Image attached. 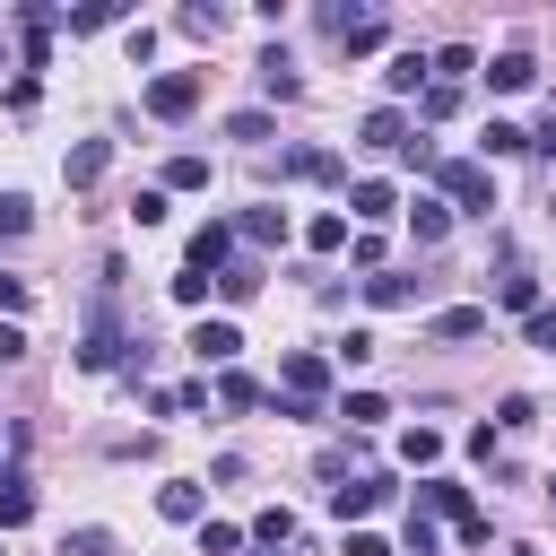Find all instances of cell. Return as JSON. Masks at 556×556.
I'll use <instances>...</instances> for the list:
<instances>
[{
	"label": "cell",
	"mask_w": 556,
	"mask_h": 556,
	"mask_svg": "<svg viewBox=\"0 0 556 556\" xmlns=\"http://www.w3.org/2000/svg\"><path fill=\"white\" fill-rule=\"evenodd\" d=\"M434 200H443L452 217H486V208H495L486 156H434Z\"/></svg>",
	"instance_id": "obj_1"
},
{
	"label": "cell",
	"mask_w": 556,
	"mask_h": 556,
	"mask_svg": "<svg viewBox=\"0 0 556 556\" xmlns=\"http://www.w3.org/2000/svg\"><path fill=\"white\" fill-rule=\"evenodd\" d=\"M321 400H330V356L287 348L278 356V417H321Z\"/></svg>",
	"instance_id": "obj_2"
},
{
	"label": "cell",
	"mask_w": 556,
	"mask_h": 556,
	"mask_svg": "<svg viewBox=\"0 0 556 556\" xmlns=\"http://www.w3.org/2000/svg\"><path fill=\"white\" fill-rule=\"evenodd\" d=\"M408 513H426V521H434V513H443V521H452V530H460V539H469V547H486V513H478V504H469V486H452V478H426V486H417V504H408Z\"/></svg>",
	"instance_id": "obj_3"
},
{
	"label": "cell",
	"mask_w": 556,
	"mask_h": 556,
	"mask_svg": "<svg viewBox=\"0 0 556 556\" xmlns=\"http://www.w3.org/2000/svg\"><path fill=\"white\" fill-rule=\"evenodd\" d=\"M130 348H139V339H122L113 304H96V313H87V339H78V365H87V374H113V365H130Z\"/></svg>",
	"instance_id": "obj_4"
},
{
	"label": "cell",
	"mask_w": 556,
	"mask_h": 556,
	"mask_svg": "<svg viewBox=\"0 0 556 556\" xmlns=\"http://www.w3.org/2000/svg\"><path fill=\"white\" fill-rule=\"evenodd\" d=\"M139 104H148L156 122H182V113L200 104V70H165V78H148V87H139Z\"/></svg>",
	"instance_id": "obj_5"
},
{
	"label": "cell",
	"mask_w": 556,
	"mask_h": 556,
	"mask_svg": "<svg viewBox=\"0 0 556 556\" xmlns=\"http://www.w3.org/2000/svg\"><path fill=\"white\" fill-rule=\"evenodd\" d=\"M330 35H339V52H382V9H330Z\"/></svg>",
	"instance_id": "obj_6"
},
{
	"label": "cell",
	"mask_w": 556,
	"mask_h": 556,
	"mask_svg": "<svg viewBox=\"0 0 556 556\" xmlns=\"http://www.w3.org/2000/svg\"><path fill=\"white\" fill-rule=\"evenodd\" d=\"M278 182H348V156H330V148H287V156H278Z\"/></svg>",
	"instance_id": "obj_7"
},
{
	"label": "cell",
	"mask_w": 556,
	"mask_h": 556,
	"mask_svg": "<svg viewBox=\"0 0 556 556\" xmlns=\"http://www.w3.org/2000/svg\"><path fill=\"white\" fill-rule=\"evenodd\" d=\"M374 504H391V478H374V469H365V478H339V486H330V513H339V521H365Z\"/></svg>",
	"instance_id": "obj_8"
},
{
	"label": "cell",
	"mask_w": 556,
	"mask_h": 556,
	"mask_svg": "<svg viewBox=\"0 0 556 556\" xmlns=\"http://www.w3.org/2000/svg\"><path fill=\"white\" fill-rule=\"evenodd\" d=\"M226 261H235V226H226V217H208V226L191 235V261H182V269H200V278H217Z\"/></svg>",
	"instance_id": "obj_9"
},
{
	"label": "cell",
	"mask_w": 556,
	"mask_h": 556,
	"mask_svg": "<svg viewBox=\"0 0 556 556\" xmlns=\"http://www.w3.org/2000/svg\"><path fill=\"white\" fill-rule=\"evenodd\" d=\"M104 165H113V139H78V148L61 156V182L87 191V182H104Z\"/></svg>",
	"instance_id": "obj_10"
},
{
	"label": "cell",
	"mask_w": 556,
	"mask_h": 556,
	"mask_svg": "<svg viewBox=\"0 0 556 556\" xmlns=\"http://www.w3.org/2000/svg\"><path fill=\"white\" fill-rule=\"evenodd\" d=\"M348 208H356L365 226H382V217H400V191H391L382 174H356V182H348Z\"/></svg>",
	"instance_id": "obj_11"
},
{
	"label": "cell",
	"mask_w": 556,
	"mask_h": 556,
	"mask_svg": "<svg viewBox=\"0 0 556 556\" xmlns=\"http://www.w3.org/2000/svg\"><path fill=\"white\" fill-rule=\"evenodd\" d=\"M235 348H243V330H235V321H226V313H217V321H200V330H191V356H200V365H217V374H226V365H235Z\"/></svg>",
	"instance_id": "obj_12"
},
{
	"label": "cell",
	"mask_w": 556,
	"mask_h": 556,
	"mask_svg": "<svg viewBox=\"0 0 556 556\" xmlns=\"http://www.w3.org/2000/svg\"><path fill=\"white\" fill-rule=\"evenodd\" d=\"M156 513H165V521H208V486H200V478H165V486H156Z\"/></svg>",
	"instance_id": "obj_13"
},
{
	"label": "cell",
	"mask_w": 556,
	"mask_h": 556,
	"mask_svg": "<svg viewBox=\"0 0 556 556\" xmlns=\"http://www.w3.org/2000/svg\"><path fill=\"white\" fill-rule=\"evenodd\" d=\"M17 26H26V70H43V52H52V26H61V9H52V0H26V9H17Z\"/></svg>",
	"instance_id": "obj_14"
},
{
	"label": "cell",
	"mask_w": 556,
	"mask_h": 556,
	"mask_svg": "<svg viewBox=\"0 0 556 556\" xmlns=\"http://www.w3.org/2000/svg\"><path fill=\"white\" fill-rule=\"evenodd\" d=\"M365 304H382V313H391V304H426V278H408V269H374V278H365Z\"/></svg>",
	"instance_id": "obj_15"
},
{
	"label": "cell",
	"mask_w": 556,
	"mask_h": 556,
	"mask_svg": "<svg viewBox=\"0 0 556 556\" xmlns=\"http://www.w3.org/2000/svg\"><path fill=\"white\" fill-rule=\"evenodd\" d=\"M426 78H434V61H426V52H391V70H382V87H391V96H426Z\"/></svg>",
	"instance_id": "obj_16"
},
{
	"label": "cell",
	"mask_w": 556,
	"mask_h": 556,
	"mask_svg": "<svg viewBox=\"0 0 556 556\" xmlns=\"http://www.w3.org/2000/svg\"><path fill=\"white\" fill-rule=\"evenodd\" d=\"M530 78H539V61H530V52H495V61H486V87H495V96H521Z\"/></svg>",
	"instance_id": "obj_17"
},
{
	"label": "cell",
	"mask_w": 556,
	"mask_h": 556,
	"mask_svg": "<svg viewBox=\"0 0 556 556\" xmlns=\"http://www.w3.org/2000/svg\"><path fill=\"white\" fill-rule=\"evenodd\" d=\"M356 139H365V148H400V139H408V113H400V104H374V113L356 122Z\"/></svg>",
	"instance_id": "obj_18"
},
{
	"label": "cell",
	"mask_w": 556,
	"mask_h": 556,
	"mask_svg": "<svg viewBox=\"0 0 556 556\" xmlns=\"http://www.w3.org/2000/svg\"><path fill=\"white\" fill-rule=\"evenodd\" d=\"M235 235L269 252V243H287V208H269V200H261V208H243V217H235Z\"/></svg>",
	"instance_id": "obj_19"
},
{
	"label": "cell",
	"mask_w": 556,
	"mask_h": 556,
	"mask_svg": "<svg viewBox=\"0 0 556 556\" xmlns=\"http://www.w3.org/2000/svg\"><path fill=\"white\" fill-rule=\"evenodd\" d=\"M26 521H35V486L9 469V478H0V539H9V530H26Z\"/></svg>",
	"instance_id": "obj_20"
},
{
	"label": "cell",
	"mask_w": 556,
	"mask_h": 556,
	"mask_svg": "<svg viewBox=\"0 0 556 556\" xmlns=\"http://www.w3.org/2000/svg\"><path fill=\"white\" fill-rule=\"evenodd\" d=\"M408 235H417V243H443V235H452V208L417 191V200H408Z\"/></svg>",
	"instance_id": "obj_21"
},
{
	"label": "cell",
	"mask_w": 556,
	"mask_h": 556,
	"mask_svg": "<svg viewBox=\"0 0 556 556\" xmlns=\"http://www.w3.org/2000/svg\"><path fill=\"white\" fill-rule=\"evenodd\" d=\"M426 330H434V339H478V330H486V304H443Z\"/></svg>",
	"instance_id": "obj_22"
},
{
	"label": "cell",
	"mask_w": 556,
	"mask_h": 556,
	"mask_svg": "<svg viewBox=\"0 0 556 556\" xmlns=\"http://www.w3.org/2000/svg\"><path fill=\"white\" fill-rule=\"evenodd\" d=\"M261 96H278V104H287V96H304V78H295V61H287V52H261Z\"/></svg>",
	"instance_id": "obj_23"
},
{
	"label": "cell",
	"mask_w": 556,
	"mask_h": 556,
	"mask_svg": "<svg viewBox=\"0 0 556 556\" xmlns=\"http://www.w3.org/2000/svg\"><path fill=\"white\" fill-rule=\"evenodd\" d=\"M495 295H504L513 313H539V278H530L521 261H504V278H495Z\"/></svg>",
	"instance_id": "obj_24"
},
{
	"label": "cell",
	"mask_w": 556,
	"mask_h": 556,
	"mask_svg": "<svg viewBox=\"0 0 556 556\" xmlns=\"http://www.w3.org/2000/svg\"><path fill=\"white\" fill-rule=\"evenodd\" d=\"M208 391H217V408H261V400H269V391H261L252 374H235V365H226V374H217Z\"/></svg>",
	"instance_id": "obj_25"
},
{
	"label": "cell",
	"mask_w": 556,
	"mask_h": 556,
	"mask_svg": "<svg viewBox=\"0 0 556 556\" xmlns=\"http://www.w3.org/2000/svg\"><path fill=\"white\" fill-rule=\"evenodd\" d=\"M243 539H252V547H287V539H295V513H287V504H269V513H252V530H243Z\"/></svg>",
	"instance_id": "obj_26"
},
{
	"label": "cell",
	"mask_w": 556,
	"mask_h": 556,
	"mask_svg": "<svg viewBox=\"0 0 556 556\" xmlns=\"http://www.w3.org/2000/svg\"><path fill=\"white\" fill-rule=\"evenodd\" d=\"M478 148H486V156H521V148H530V130H521V122H504V113H495V122H486V130H478Z\"/></svg>",
	"instance_id": "obj_27"
},
{
	"label": "cell",
	"mask_w": 556,
	"mask_h": 556,
	"mask_svg": "<svg viewBox=\"0 0 556 556\" xmlns=\"http://www.w3.org/2000/svg\"><path fill=\"white\" fill-rule=\"evenodd\" d=\"M217 295H226V304H252V295H261V269H252V261H226V269H217Z\"/></svg>",
	"instance_id": "obj_28"
},
{
	"label": "cell",
	"mask_w": 556,
	"mask_h": 556,
	"mask_svg": "<svg viewBox=\"0 0 556 556\" xmlns=\"http://www.w3.org/2000/svg\"><path fill=\"white\" fill-rule=\"evenodd\" d=\"M400 460H408V469H434V460H443V434H434V426H408V434H400Z\"/></svg>",
	"instance_id": "obj_29"
},
{
	"label": "cell",
	"mask_w": 556,
	"mask_h": 556,
	"mask_svg": "<svg viewBox=\"0 0 556 556\" xmlns=\"http://www.w3.org/2000/svg\"><path fill=\"white\" fill-rule=\"evenodd\" d=\"M426 61H434V78H443V87H460V70H478V52H469V43H443V52H426Z\"/></svg>",
	"instance_id": "obj_30"
},
{
	"label": "cell",
	"mask_w": 556,
	"mask_h": 556,
	"mask_svg": "<svg viewBox=\"0 0 556 556\" xmlns=\"http://www.w3.org/2000/svg\"><path fill=\"white\" fill-rule=\"evenodd\" d=\"M226 139H243V148H261V139H269V113H261V104H243V113H226Z\"/></svg>",
	"instance_id": "obj_31"
},
{
	"label": "cell",
	"mask_w": 556,
	"mask_h": 556,
	"mask_svg": "<svg viewBox=\"0 0 556 556\" xmlns=\"http://www.w3.org/2000/svg\"><path fill=\"white\" fill-rule=\"evenodd\" d=\"M165 191H208V156H174L165 165Z\"/></svg>",
	"instance_id": "obj_32"
},
{
	"label": "cell",
	"mask_w": 556,
	"mask_h": 556,
	"mask_svg": "<svg viewBox=\"0 0 556 556\" xmlns=\"http://www.w3.org/2000/svg\"><path fill=\"white\" fill-rule=\"evenodd\" d=\"M304 243H313V252H339V243H348V217H339V208H321V217L304 226Z\"/></svg>",
	"instance_id": "obj_33"
},
{
	"label": "cell",
	"mask_w": 556,
	"mask_h": 556,
	"mask_svg": "<svg viewBox=\"0 0 556 556\" xmlns=\"http://www.w3.org/2000/svg\"><path fill=\"white\" fill-rule=\"evenodd\" d=\"M339 417H348V426H382V417H391V400H382V391H348V408H339Z\"/></svg>",
	"instance_id": "obj_34"
},
{
	"label": "cell",
	"mask_w": 556,
	"mask_h": 556,
	"mask_svg": "<svg viewBox=\"0 0 556 556\" xmlns=\"http://www.w3.org/2000/svg\"><path fill=\"white\" fill-rule=\"evenodd\" d=\"M61 556H113V530H96V521H78V530L61 539Z\"/></svg>",
	"instance_id": "obj_35"
},
{
	"label": "cell",
	"mask_w": 556,
	"mask_h": 556,
	"mask_svg": "<svg viewBox=\"0 0 556 556\" xmlns=\"http://www.w3.org/2000/svg\"><path fill=\"white\" fill-rule=\"evenodd\" d=\"M417 113H426V122H443V113H460V87H443V78H426V96H417Z\"/></svg>",
	"instance_id": "obj_36"
},
{
	"label": "cell",
	"mask_w": 556,
	"mask_h": 556,
	"mask_svg": "<svg viewBox=\"0 0 556 556\" xmlns=\"http://www.w3.org/2000/svg\"><path fill=\"white\" fill-rule=\"evenodd\" d=\"M235 547H243L235 521H200V556H235Z\"/></svg>",
	"instance_id": "obj_37"
},
{
	"label": "cell",
	"mask_w": 556,
	"mask_h": 556,
	"mask_svg": "<svg viewBox=\"0 0 556 556\" xmlns=\"http://www.w3.org/2000/svg\"><path fill=\"white\" fill-rule=\"evenodd\" d=\"M35 226V200L26 191H0V235H26Z\"/></svg>",
	"instance_id": "obj_38"
},
{
	"label": "cell",
	"mask_w": 556,
	"mask_h": 556,
	"mask_svg": "<svg viewBox=\"0 0 556 556\" xmlns=\"http://www.w3.org/2000/svg\"><path fill=\"white\" fill-rule=\"evenodd\" d=\"M521 339H530V348H547V356H556V304H539V313H521Z\"/></svg>",
	"instance_id": "obj_39"
},
{
	"label": "cell",
	"mask_w": 556,
	"mask_h": 556,
	"mask_svg": "<svg viewBox=\"0 0 556 556\" xmlns=\"http://www.w3.org/2000/svg\"><path fill=\"white\" fill-rule=\"evenodd\" d=\"M122 17V0H96V9H70V35H96V26H113Z\"/></svg>",
	"instance_id": "obj_40"
},
{
	"label": "cell",
	"mask_w": 556,
	"mask_h": 556,
	"mask_svg": "<svg viewBox=\"0 0 556 556\" xmlns=\"http://www.w3.org/2000/svg\"><path fill=\"white\" fill-rule=\"evenodd\" d=\"M400 556H443V539H434L426 513H408V547H400Z\"/></svg>",
	"instance_id": "obj_41"
},
{
	"label": "cell",
	"mask_w": 556,
	"mask_h": 556,
	"mask_svg": "<svg viewBox=\"0 0 556 556\" xmlns=\"http://www.w3.org/2000/svg\"><path fill=\"white\" fill-rule=\"evenodd\" d=\"M208 287H217V278H200V269H182V278H174V304H191V313H200V304H208Z\"/></svg>",
	"instance_id": "obj_42"
},
{
	"label": "cell",
	"mask_w": 556,
	"mask_h": 556,
	"mask_svg": "<svg viewBox=\"0 0 556 556\" xmlns=\"http://www.w3.org/2000/svg\"><path fill=\"white\" fill-rule=\"evenodd\" d=\"M174 26H182V35H217V26H226V17H217V9H200V0H191V9H182V17H174Z\"/></svg>",
	"instance_id": "obj_43"
},
{
	"label": "cell",
	"mask_w": 556,
	"mask_h": 556,
	"mask_svg": "<svg viewBox=\"0 0 556 556\" xmlns=\"http://www.w3.org/2000/svg\"><path fill=\"white\" fill-rule=\"evenodd\" d=\"M374 348H382V339H374V330H348V339H339V365H365V356H374Z\"/></svg>",
	"instance_id": "obj_44"
},
{
	"label": "cell",
	"mask_w": 556,
	"mask_h": 556,
	"mask_svg": "<svg viewBox=\"0 0 556 556\" xmlns=\"http://www.w3.org/2000/svg\"><path fill=\"white\" fill-rule=\"evenodd\" d=\"M17 313H26V278H9V269H0V321H17Z\"/></svg>",
	"instance_id": "obj_45"
},
{
	"label": "cell",
	"mask_w": 556,
	"mask_h": 556,
	"mask_svg": "<svg viewBox=\"0 0 556 556\" xmlns=\"http://www.w3.org/2000/svg\"><path fill=\"white\" fill-rule=\"evenodd\" d=\"M17 356H26V330H17V321H0V365H17Z\"/></svg>",
	"instance_id": "obj_46"
},
{
	"label": "cell",
	"mask_w": 556,
	"mask_h": 556,
	"mask_svg": "<svg viewBox=\"0 0 556 556\" xmlns=\"http://www.w3.org/2000/svg\"><path fill=\"white\" fill-rule=\"evenodd\" d=\"M348 556H391V547H382L374 530H348Z\"/></svg>",
	"instance_id": "obj_47"
},
{
	"label": "cell",
	"mask_w": 556,
	"mask_h": 556,
	"mask_svg": "<svg viewBox=\"0 0 556 556\" xmlns=\"http://www.w3.org/2000/svg\"><path fill=\"white\" fill-rule=\"evenodd\" d=\"M530 148H547V156H556V113H547V130H539V139H530Z\"/></svg>",
	"instance_id": "obj_48"
},
{
	"label": "cell",
	"mask_w": 556,
	"mask_h": 556,
	"mask_svg": "<svg viewBox=\"0 0 556 556\" xmlns=\"http://www.w3.org/2000/svg\"><path fill=\"white\" fill-rule=\"evenodd\" d=\"M0 61H9V35H0Z\"/></svg>",
	"instance_id": "obj_49"
},
{
	"label": "cell",
	"mask_w": 556,
	"mask_h": 556,
	"mask_svg": "<svg viewBox=\"0 0 556 556\" xmlns=\"http://www.w3.org/2000/svg\"><path fill=\"white\" fill-rule=\"evenodd\" d=\"M547 504H556V478H547Z\"/></svg>",
	"instance_id": "obj_50"
}]
</instances>
